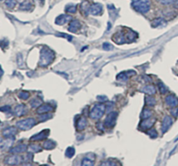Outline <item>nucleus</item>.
<instances>
[{
    "mask_svg": "<svg viewBox=\"0 0 178 166\" xmlns=\"http://www.w3.org/2000/svg\"><path fill=\"white\" fill-rule=\"evenodd\" d=\"M31 8V3L29 1H23L20 3V9L22 10H29Z\"/></svg>",
    "mask_w": 178,
    "mask_h": 166,
    "instance_id": "nucleus-30",
    "label": "nucleus"
},
{
    "mask_svg": "<svg viewBox=\"0 0 178 166\" xmlns=\"http://www.w3.org/2000/svg\"><path fill=\"white\" fill-rule=\"evenodd\" d=\"M10 110H11V108H10V106H3V107L0 108V111L3 112V113H8L10 112Z\"/></svg>",
    "mask_w": 178,
    "mask_h": 166,
    "instance_id": "nucleus-43",
    "label": "nucleus"
},
{
    "mask_svg": "<svg viewBox=\"0 0 178 166\" xmlns=\"http://www.w3.org/2000/svg\"><path fill=\"white\" fill-rule=\"evenodd\" d=\"M101 165H109V166H113V165H117V164L115 162L112 161V160H106V161L102 162Z\"/></svg>",
    "mask_w": 178,
    "mask_h": 166,
    "instance_id": "nucleus-42",
    "label": "nucleus"
},
{
    "mask_svg": "<svg viewBox=\"0 0 178 166\" xmlns=\"http://www.w3.org/2000/svg\"><path fill=\"white\" fill-rule=\"evenodd\" d=\"M72 16L69 15H66V14H62L60 15L56 18L55 23L59 25H63V24L67 23V22H70V20H72Z\"/></svg>",
    "mask_w": 178,
    "mask_h": 166,
    "instance_id": "nucleus-10",
    "label": "nucleus"
},
{
    "mask_svg": "<svg viewBox=\"0 0 178 166\" xmlns=\"http://www.w3.org/2000/svg\"><path fill=\"white\" fill-rule=\"evenodd\" d=\"M112 39L117 44H123L126 42V38L123 32H118L115 34L112 37Z\"/></svg>",
    "mask_w": 178,
    "mask_h": 166,
    "instance_id": "nucleus-16",
    "label": "nucleus"
},
{
    "mask_svg": "<svg viewBox=\"0 0 178 166\" xmlns=\"http://www.w3.org/2000/svg\"><path fill=\"white\" fill-rule=\"evenodd\" d=\"M102 48H103V49H104V50H106V51H109V50H113V46L111 44V43L106 42V43H103Z\"/></svg>",
    "mask_w": 178,
    "mask_h": 166,
    "instance_id": "nucleus-38",
    "label": "nucleus"
},
{
    "mask_svg": "<svg viewBox=\"0 0 178 166\" xmlns=\"http://www.w3.org/2000/svg\"><path fill=\"white\" fill-rule=\"evenodd\" d=\"M55 147H56V142L52 140H46L44 143H43V148L47 150H51L55 149Z\"/></svg>",
    "mask_w": 178,
    "mask_h": 166,
    "instance_id": "nucleus-25",
    "label": "nucleus"
},
{
    "mask_svg": "<svg viewBox=\"0 0 178 166\" xmlns=\"http://www.w3.org/2000/svg\"><path fill=\"white\" fill-rule=\"evenodd\" d=\"M90 4L88 1H83L81 4V7H80V9H81V12L84 15H88L89 13V10H90Z\"/></svg>",
    "mask_w": 178,
    "mask_h": 166,
    "instance_id": "nucleus-24",
    "label": "nucleus"
},
{
    "mask_svg": "<svg viewBox=\"0 0 178 166\" xmlns=\"http://www.w3.org/2000/svg\"><path fill=\"white\" fill-rule=\"evenodd\" d=\"M29 149L31 152H34V153H38L41 152L42 151V147H40L39 145H36L35 144H31L29 147Z\"/></svg>",
    "mask_w": 178,
    "mask_h": 166,
    "instance_id": "nucleus-29",
    "label": "nucleus"
},
{
    "mask_svg": "<svg viewBox=\"0 0 178 166\" xmlns=\"http://www.w3.org/2000/svg\"><path fill=\"white\" fill-rule=\"evenodd\" d=\"M146 133H147L151 138H156L158 135L157 133L155 131V129H148V131L146 132Z\"/></svg>",
    "mask_w": 178,
    "mask_h": 166,
    "instance_id": "nucleus-34",
    "label": "nucleus"
},
{
    "mask_svg": "<svg viewBox=\"0 0 178 166\" xmlns=\"http://www.w3.org/2000/svg\"><path fill=\"white\" fill-rule=\"evenodd\" d=\"M87 126V121L85 117H80L78 119V120L76 122V128L77 130L79 131H83L84 130L85 128Z\"/></svg>",
    "mask_w": 178,
    "mask_h": 166,
    "instance_id": "nucleus-20",
    "label": "nucleus"
},
{
    "mask_svg": "<svg viewBox=\"0 0 178 166\" xmlns=\"http://www.w3.org/2000/svg\"><path fill=\"white\" fill-rule=\"evenodd\" d=\"M17 1L15 0H6V5L8 8H13V7L15 6L16 5Z\"/></svg>",
    "mask_w": 178,
    "mask_h": 166,
    "instance_id": "nucleus-40",
    "label": "nucleus"
},
{
    "mask_svg": "<svg viewBox=\"0 0 178 166\" xmlns=\"http://www.w3.org/2000/svg\"><path fill=\"white\" fill-rule=\"evenodd\" d=\"M27 150V146L26 145V144H19V145L11 148V149H10L9 152L10 153H13V154H17V153L25 152Z\"/></svg>",
    "mask_w": 178,
    "mask_h": 166,
    "instance_id": "nucleus-15",
    "label": "nucleus"
},
{
    "mask_svg": "<svg viewBox=\"0 0 178 166\" xmlns=\"http://www.w3.org/2000/svg\"><path fill=\"white\" fill-rule=\"evenodd\" d=\"M56 36H59V37H63V38H67L68 41H71L72 39V36H70V35L66 34H63V33H58V34H56Z\"/></svg>",
    "mask_w": 178,
    "mask_h": 166,
    "instance_id": "nucleus-39",
    "label": "nucleus"
},
{
    "mask_svg": "<svg viewBox=\"0 0 178 166\" xmlns=\"http://www.w3.org/2000/svg\"><path fill=\"white\" fill-rule=\"evenodd\" d=\"M36 124V120L34 118H27L20 120L16 123V126L22 131H29Z\"/></svg>",
    "mask_w": 178,
    "mask_h": 166,
    "instance_id": "nucleus-4",
    "label": "nucleus"
},
{
    "mask_svg": "<svg viewBox=\"0 0 178 166\" xmlns=\"http://www.w3.org/2000/svg\"><path fill=\"white\" fill-rule=\"evenodd\" d=\"M133 8L141 13H146L150 9V0H134L132 3Z\"/></svg>",
    "mask_w": 178,
    "mask_h": 166,
    "instance_id": "nucleus-2",
    "label": "nucleus"
},
{
    "mask_svg": "<svg viewBox=\"0 0 178 166\" xmlns=\"http://www.w3.org/2000/svg\"><path fill=\"white\" fill-rule=\"evenodd\" d=\"M50 134V130L49 129H45L36 135H33L30 138L31 141H39L46 139Z\"/></svg>",
    "mask_w": 178,
    "mask_h": 166,
    "instance_id": "nucleus-9",
    "label": "nucleus"
},
{
    "mask_svg": "<svg viewBox=\"0 0 178 166\" xmlns=\"http://www.w3.org/2000/svg\"><path fill=\"white\" fill-rule=\"evenodd\" d=\"M55 57V55L54 51L48 47H43L41 51V57L38 64L41 67H46L53 62Z\"/></svg>",
    "mask_w": 178,
    "mask_h": 166,
    "instance_id": "nucleus-1",
    "label": "nucleus"
},
{
    "mask_svg": "<svg viewBox=\"0 0 178 166\" xmlns=\"http://www.w3.org/2000/svg\"><path fill=\"white\" fill-rule=\"evenodd\" d=\"M43 103V101L40 98H35L30 101V105L32 108H38Z\"/></svg>",
    "mask_w": 178,
    "mask_h": 166,
    "instance_id": "nucleus-27",
    "label": "nucleus"
},
{
    "mask_svg": "<svg viewBox=\"0 0 178 166\" xmlns=\"http://www.w3.org/2000/svg\"><path fill=\"white\" fill-rule=\"evenodd\" d=\"M174 3H175V8H178V0H175V2H174Z\"/></svg>",
    "mask_w": 178,
    "mask_h": 166,
    "instance_id": "nucleus-47",
    "label": "nucleus"
},
{
    "mask_svg": "<svg viewBox=\"0 0 178 166\" xmlns=\"http://www.w3.org/2000/svg\"><path fill=\"white\" fill-rule=\"evenodd\" d=\"M22 161V157L17 156V155H12V156H9L6 157L4 159V163L6 165H17L21 163Z\"/></svg>",
    "mask_w": 178,
    "mask_h": 166,
    "instance_id": "nucleus-6",
    "label": "nucleus"
},
{
    "mask_svg": "<svg viewBox=\"0 0 178 166\" xmlns=\"http://www.w3.org/2000/svg\"><path fill=\"white\" fill-rule=\"evenodd\" d=\"M157 86L159 88V90L160 93L161 94H165L166 93L168 92V88L166 87V85L161 82H159L157 84Z\"/></svg>",
    "mask_w": 178,
    "mask_h": 166,
    "instance_id": "nucleus-31",
    "label": "nucleus"
},
{
    "mask_svg": "<svg viewBox=\"0 0 178 166\" xmlns=\"http://www.w3.org/2000/svg\"><path fill=\"white\" fill-rule=\"evenodd\" d=\"M0 1H2V0H0Z\"/></svg>",
    "mask_w": 178,
    "mask_h": 166,
    "instance_id": "nucleus-48",
    "label": "nucleus"
},
{
    "mask_svg": "<svg viewBox=\"0 0 178 166\" xmlns=\"http://www.w3.org/2000/svg\"><path fill=\"white\" fill-rule=\"evenodd\" d=\"M152 115V112L150 110L144 109L141 114V118L142 119H146L150 118Z\"/></svg>",
    "mask_w": 178,
    "mask_h": 166,
    "instance_id": "nucleus-28",
    "label": "nucleus"
},
{
    "mask_svg": "<svg viewBox=\"0 0 178 166\" xmlns=\"http://www.w3.org/2000/svg\"><path fill=\"white\" fill-rule=\"evenodd\" d=\"M53 110V108L51 106L48 104H44V105H41V106L38 108V109L36 110V113L39 115L42 114H45V113H50Z\"/></svg>",
    "mask_w": 178,
    "mask_h": 166,
    "instance_id": "nucleus-18",
    "label": "nucleus"
},
{
    "mask_svg": "<svg viewBox=\"0 0 178 166\" xmlns=\"http://www.w3.org/2000/svg\"><path fill=\"white\" fill-rule=\"evenodd\" d=\"M145 103H146V106L152 107L156 104V100H155L154 97L148 96V97H146V98H145Z\"/></svg>",
    "mask_w": 178,
    "mask_h": 166,
    "instance_id": "nucleus-26",
    "label": "nucleus"
},
{
    "mask_svg": "<svg viewBox=\"0 0 178 166\" xmlns=\"http://www.w3.org/2000/svg\"><path fill=\"white\" fill-rule=\"evenodd\" d=\"M81 28V23L78 20H74L70 24V26L68 27V30L70 32L75 33L77 31Z\"/></svg>",
    "mask_w": 178,
    "mask_h": 166,
    "instance_id": "nucleus-21",
    "label": "nucleus"
},
{
    "mask_svg": "<svg viewBox=\"0 0 178 166\" xmlns=\"http://www.w3.org/2000/svg\"><path fill=\"white\" fill-rule=\"evenodd\" d=\"M106 110V106L102 103H97L94 106L90 113V117L93 119L102 118Z\"/></svg>",
    "mask_w": 178,
    "mask_h": 166,
    "instance_id": "nucleus-3",
    "label": "nucleus"
},
{
    "mask_svg": "<svg viewBox=\"0 0 178 166\" xmlns=\"http://www.w3.org/2000/svg\"><path fill=\"white\" fill-rule=\"evenodd\" d=\"M3 71L2 70V69H1V66H0V78H1V76H3Z\"/></svg>",
    "mask_w": 178,
    "mask_h": 166,
    "instance_id": "nucleus-46",
    "label": "nucleus"
},
{
    "mask_svg": "<svg viewBox=\"0 0 178 166\" xmlns=\"http://www.w3.org/2000/svg\"><path fill=\"white\" fill-rule=\"evenodd\" d=\"M117 117H118V113L116 112H111L109 113L104 120V126L106 128H113L116 125Z\"/></svg>",
    "mask_w": 178,
    "mask_h": 166,
    "instance_id": "nucleus-5",
    "label": "nucleus"
},
{
    "mask_svg": "<svg viewBox=\"0 0 178 166\" xmlns=\"http://www.w3.org/2000/svg\"><path fill=\"white\" fill-rule=\"evenodd\" d=\"M165 101L166 103L171 108L177 107L178 106V99L177 97H175V96L172 95L168 96V97L166 98Z\"/></svg>",
    "mask_w": 178,
    "mask_h": 166,
    "instance_id": "nucleus-17",
    "label": "nucleus"
},
{
    "mask_svg": "<svg viewBox=\"0 0 178 166\" xmlns=\"http://www.w3.org/2000/svg\"><path fill=\"white\" fill-rule=\"evenodd\" d=\"M166 24V22L164 18H161V17H159V18H156L155 20H153L151 22L152 27L154 28H157L159 27H161V26H164Z\"/></svg>",
    "mask_w": 178,
    "mask_h": 166,
    "instance_id": "nucleus-23",
    "label": "nucleus"
},
{
    "mask_svg": "<svg viewBox=\"0 0 178 166\" xmlns=\"http://www.w3.org/2000/svg\"><path fill=\"white\" fill-rule=\"evenodd\" d=\"M175 0H158L159 2L164 5H170L175 2Z\"/></svg>",
    "mask_w": 178,
    "mask_h": 166,
    "instance_id": "nucleus-41",
    "label": "nucleus"
},
{
    "mask_svg": "<svg viewBox=\"0 0 178 166\" xmlns=\"http://www.w3.org/2000/svg\"><path fill=\"white\" fill-rule=\"evenodd\" d=\"M27 113V110H26V106L24 105L20 104L17 105L16 107L14 109V114L16 115L17 117H22L26 114Z\"/></svg>",
    "mask_w": 178,
    "mask_h": 166,
    "instance_id": "nucleus-19",
    "label": "nucleus"
},
{
    "mask_svg": "<svg viewBox=\"0 0 178 166\" xmlns=\"http://www.w3.org/2000/svg\"><path fill=\"white\" fill-rule=\"evenodd\" d=\"M75 149L72 147H69L66 150V156L70 158H72L75 155Z\"/></svg>",
    "mask_w": 178,
    "mask_h": 166,
    "instance_id": "nucleus-32",
    "label": "nucleus"
},
{
    "mask_svg": "<svg viewBox=\"0 0 178 166\" xmlns=\"http://www.w3.org/2000/svg\"><path fill=\"white\" fill-rule=\"evenodd\" d=\"M77 10V7L75 5H70V6H66V11L67 13H75Z\"/></svg>",
    "mask_w": 178,
    "mask_h": 166,
    "instance_id": "nucleus-36",
    "label": "nucleus"
},
{
    "mask_svg": "<svg viewBox=\"0 0 178 166\" xmlns=\"http://www.w3.org/2000/svg\"><path fill=\"white\" fill-rule=\"evenodd\" d=\"M52 115L51 114H47V113H45V114H42L41 116H40L39 117V120L40 121H42V122H44V121H46V120L52 118Z\"/></svg>",
    "mask_w": 178,
    "mask_h": 166,
    "instance_id": "nucleus-37",
    "label": "nucleus"
},
{
    "mask_svg": "<svg viewBox=\"0 0 178 166\" xmlns=\"http://www.w3.org/2000/svg\"><path fill=\"white\" fill-rule=\"evenodd\" d=\"M170 114H171L172 116L175 117H177V115H178V108H172V109H171L170 110Z\"/></svg>",
    "mask_w": 178,
    "mask_h": 166,
    "instance_id": "nucleus-44",
    "label": "nucleus"
},
{
    "mask_svg": "<svg viewBox=\"0 0 178 166\" xmlns=\"http://www.w3.org/2000/svg\"><path fill=\"white\" fill-rule=\"evenodd\" d=\"M102 5L99 3H95L92 4L90 7L89 13L92 15H97L102 13Z\"/></svg>",
    "mask_w": 178,
    "mask_h": 166,
    "instance_id": "nucleus-13",
    "label": "nucleus"
},
{
    "mask_svg": "<svg viewBox=\"0 0 178 166\" xmlns=\"http://www.w3.org/2000/svg\"><path fill=\"white\" fill-rule=\"evenodd\" d=\"M136 74V71L133 70H129V71H124L119 73L116 77V79L120 81H127L130 77L134 76Z\"/></svg>",
    "mask_w": 178,
    "mask_h": 166,
    "instance_id": "nucleus-8",
    "label": "nucleus"
},
{
    "mask_svg": "<svg viewBox=\"0 0 178 166\" xmlns=\"http://www.w3.org/2000/svg\"><path fill=\"white\" fill-rule=\"evenodd\" d=\"M156 122L155 118H148L146 119H143V121L140 123V128L143 130H148L151 128Z\"/></svg>",
    "mask_w": 178,
    "mask_h": 166,
    "instance_id": "nucleus-7",
    "label": "nucleus"
},
{
    "mask_svg": "<svg viewBox=\"0 0 178 166\" xmlns=\"http://www.w3.org/2000/svg\"><path fill=\"white\" fill-rule=\"evenodd\" d=\"M172 124V118L169 116H166L164 118L163 122H162V126H161V131L163 133H165L170 128Z\"/></svg>",
    "mask_w": 178,
    "mask_h": 166,
    "instance_id": "nucleus-11",
    "label": "nucleus"
},
{
    "mask_svg": "<svg viewBox=\"0 0 178 166\" xmlns=\"http://www.w3.org/2000/svg\"><path fill=\"white\" fill-rule=\"evenodd\" d=\"M0 124H1V122H0Z\"/></svg>",
    "mask_w": 178,
    "mask_h": 166,
    "instance_id": "nucleus-49",
    "label": "nucleus"
},
{
    "mask_svg": "<svg viewBox=\"0 0 178 166\" xmlns=\"http://www.w3.org/2000/svg\"><path fill=\"white\" fill-rule=\"evenodd\" d=\"M97 99L100 102H104V101H106L108 100L107 97H105V96H98L97 97Z\"/></svg>",
    "mask_w": 178,
    "mask_h": 166,
    "instance_id": "nucleus-45",
    "label": "nucleus"
},
{
    "mask_svg": "<svg viewBox=\"0 0 178 166\" xmlns=\"http://www.w3.org/2000/svg\"><path fill=\"white\" fill-rule=\"evenodd\" d=\"M29 96H30V94H29V92H26V91H22L19 94V98H20L22 100H27V99H29Z\"/></svg>",
    "mask_w": 178,
    "mask_h": 166,
    "instance_id": "nucleus-35",
    "label": "nucleus"
},
{
    "mask_svg": "<svg viewBox=\"0 0 178 166\" xmlns=\"http://www.w3.org/2000/svg\"><path fill=\"white\" fill-rule=\"evenodd\" d=\"M15 138H8L6 140H3L0 138V149H8L13 145V143L14 142Z\"/></svg>",
    "mask_w": 178,
    "mask_h": 166,
    "instance_id": "nucleus-14",
    "label": "nucleus"
},
{
    "mask_svg": "<svg viewBox=\"0 0 178 166\" xmlns=\"http://www.w3.org/2000/svg\"><path fill=\"white\" fill-rule=\"evenodd\" d=\"M141 92L148 95H153L156 93V89L153 85H146L141 89Z\"/></svg>",
    "mask_w": 178,
    "mask_h": 166,
    "instance_id": "nucleus-22",
    "label": "nucleus"
},
{
    "mask_svg": "<svg viewBox=\"0 0 178 166\" xmlns=\"http://www.w3.org/2000/svg\"><path fill=\"white\" fill-rule=\"evenodd\" d=\"M81 165L82 166H92L94 165V160L88 158V157H85L82 160L81 162Z\"/></svg>",
    "mask_w": 178,
    "mask_h": 166,
    "instance_id": "nucleus-33",
    "label": "nucleus"
},
{
    "mask_svg": "<svg viewBox=\"0 0 178 166\" xmlns=\"http://www.w3.org/2000/svg\"><path fill=\"white\" fill-rule=\"evenodd\" d=\"M17 133V128L14 126H10L8 127V128H5L2 132V135H3V137L6 138L14 137V135H16Z\"/></svg>",
    "mask_w": 178,
    "mask_h": 166,
    "instance_id": "nucleus-12",
    "label": "nucleus"
}]
</instances>
